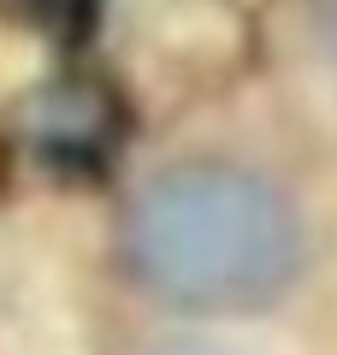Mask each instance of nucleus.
<instances>
[{
  "label": "nucleus",
  "instance_id": "obj_1",
  "mask_svg": "<svg viewBox=\"0 0 337 355\" xmlns=\"http://www.w3.org/2000/svg\"><path fill=\"white\" fill-rule=\"evenodd\" d=\"M119 254L142 296L178 314H254L296 284L308 231L266 172L243 160H172L130 196Z\"/></svg>",
  "mask_w": 337,
  "mask_h": 355
},
{
  "label": "nucleus",
  "instance_id": "obj_2",
  "mask_svg": "<svg viewBox=\"0 0 337 355\" xmlns=\"http://www.w3.org/2000/svg\"><path fill=\"white\" fill-rule=\"evenodd\" d=\"M308 30H313V42H320L325 65L337 71V0H308Z\"/></svg>",
  "mask_w": 337,
  "mask_h": 355
},
{
  "label": "nucleus",
  "instance_id": "obj_3",
  "mask_svg": "<svg viewBox=\"0 0 337 355\" xmlns=\"http://www.w3.org/2000/svg\"><path fill=\"white\" fill-rule=\"evenodd\" d=\"M160 355H231V349H213V343H172V349H160Z\"/></svg>",
  "mask_w": 337,
  "mask_h": 355
}]
</instances>
